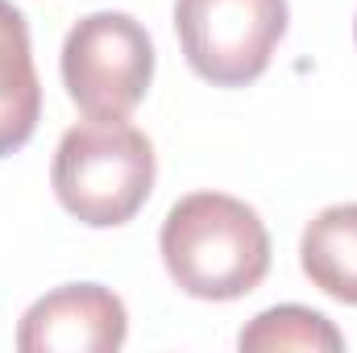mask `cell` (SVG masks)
<instances>
[{"instance_id":"cell-9","label":"cell","mask_w":357,"mask_h":353,"mask_svg":"<svg viewBox=\"0 0 357 353\" xmlns=\"http://www.w3.org/2000/svg\"><path fill=\"white\" fill-rule=\"evenodd\" d=\"M354 38H357V21H354Z\"/></svg>"},{"instance_id":"cell-5","label":"cell","mask_w":357,"mask_h":353,"mask_svg":"<svg viewBox=\"0 0 357 353\" xmlns=\"http://www.w3.org/2000/svg\"><path fill=\"white\" fill-rule=\"evenodd\" d=\"M129 312L100 283H67L42 295L17 329L21 353H112L125 345Z\"/></svg>"},{"instance_id":"cell-8","label":"cell","mask_w":357,"mask_h":353,"mask_svg":"<svg viewBox=\"0 0 357 353\" xmlns=\"http://www.w3.org/2000/svg\"><path fill=\"white\" fill-rule=\"evenodd\" d=\"M237 345L245 353H274V350H312V353H337L345 350V337L337 333V324L312 308H299V303H282V308H270L262 316H254Z\"/></svg>"},{"instance_id":"cell-3","label":"cell","mask_w":357,"mask_h":353,"mask_svg":"<svg viewBox=\"0 0 357 353\" xmlns=\"http://www.w3.org/2000/svg\"><path fill=\"white\" fill-rule=\"evenodd\" d=\"M154 80V42L129 13H91L63 42L67 96L100 121L129 117Z\"/></svg>"},{"instance_id":"cell-7","label":"cell","mask_w":357,"mask_h":353,"mask_svg":"<svg viewBox=\"0 0 357 353\" xmlns=\"http://www.w3.org/2000/svg\"><path fill=\"white\" fill-rule=\"evenodd\" d=\"M299 262L312 287L357 308V204H333L303 229Z\"/></svg>"},{"instance_id":"cell-4","label":"cell","mask_w":357,"mask_h":353,"mask_svg":"<svg viewBox=\"0 0 357 353\" xmlns=\"http://www.w3.org/2000/svg\"><path fill=\"white\" fill-rule=\"evenodd\" d=\"M175 29L199 80L245 88L287 33V0H175Z\"/></svg>"},{"instance_id":"cell-6","label":"cell","mask_w":357,"mask_h":353,"mask_svg":"<svg viewBox=\"0 0 357 353\" xmlns=\"http://www.w3.org/2000/svg\"><path fill=\"white\" fill-rule=\"evenodd\" d=\"M42 117V84L33 71L29 25L17 4L0 0V158L21 150Z\"/></svg>"},{"instance_id":"cell-1","label":"cell","mask_w":357,"mask_h":353,"mask_svg":"<svg viewBox=\"0 0 357 353\" xmlns=\"http://www.w3.org/2000/svg\"><path fill=\"white\" fill-rule=\"evenodd\" d=\"M158 250L178 291L212 303L250 295L270 270L262 216L225 191H191L162 220Z\"/></svg>"},{"instance_id":"cell-2","label":"cell","mask_w":357,"mask_h":353,"mask_svg":"<svg viewBox=\"0 0 357 353\" xmlns=\"http://www.w3.org/2000/svg\"><path fill=\"white\" fill-rule=\"evenodd\" d=\"M154 146L125 117H88L54 150L50 183L59 204L91 229H116L142 212L154 191Z\"/></svg>"}]
</instances>
